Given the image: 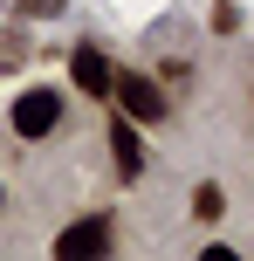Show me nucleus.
<instances>
[{
  "instance_id": "nucleus-3",
  "label": "nucleus",
  "mask_w": 254,
  "mask_h": 261,
  "mask_svg": "<svg viewBox=\"0 0 254 261\" xmlns=\"http://www.w3.org/2000/svg\"><path fill=\"white\" fill-rule=\"evenodd\" d=\"M110 76H117V69H110V55L96 48V41H76V48H69V83H76L82 96H110Z\"/></svg>"
},
{
  "instance_id": "nucleus-4",
  "label": "nucleus",
  "mask_w": 254,
  "mask_h": 261,
  "mask_svg": "<svg viewBox=\"0 0 254 261\" xmlns=\"http://www.w3.org/2000/svg\"><path fill=\"white\" fill-rule=\"evenodd\" d=\"M103 248H110V220L103 213H90V220L55 234V261H82V254H103Z\"/></svg>"
},
{
  "instance_id": "nucleus-2",
  "label": "nucleus",
  "mask_w": 254,
  "mask_h": 261,
  "mask_svg": "<svg viewBox=\"0 0 254 261\" xmlns=\"http://www.w3.org/2000/svg\"><path fill=\"white\" fill-rule=\"evenodd\" d=\"M110 96L124 103V117H131V124H158V117H165L158 83H151V76H137V69H117V76H110Z\"/></svg>"
},
{
  "instance_id": "nucleus-5",
  "label": "nucleus",
  "mask_w": 254,
  "mask_h": 261,
  "mask_svg": "<svg viewBox=\"0 0 254 261\" xmlns=\"http://www.w3.org/2000/svg\"><path fill=\"white\" fill-rule=\"evenodd\" d=\"M110 151H117V172H124V179H137V172H145V144H137L131 117H117V124H110Z\"/></svg>"
},
{
  "instance_id": "nucleus-7",
  "label": "nucleus",
  "mask_w": 254,
  "mask_h": 261,
  "mask_svg": "<svg viewBox=\"0 0 254 261\" xmlns=\"http://www.w3.org/2000/svg\"><path fill=\"white\" fill-rule=\"evenodd\" d=\"M69 0H21V14H41V21H48V14H62Z\"/></svg>"
},
{
  "instance_id": "nucleus-1",
  "label": "nucleus",
  "mask_w": 254,
  "mask_h": 261,
  "mask_svg": "<svg viewBox=\"0 0 254 261\" xmlns=\"http://www.w3.org/2000/svg\"><path fill=\"white\" fill-rule=\"evenodd\" d=\"M7 124H14V138H48L55 124H62V90L55 83H35V90H21L14 96V110H7Z\"/></svg>"
},
{
  "instance_id": "nucleus-6",
  "label": "nucleus",
  "mask_w": 254,
  "mask_h": 261,
  "mask_svg": "<svg viewBox=\"0 0 254 261\" xmlns=\"http://www.w3.org/2000/svg\"><path fill=\"white\" fill-rule=\"evenodd\" d=\"M220 213H227L220 186H192V220H220Z\"/></svg>"
}]
</instances>
